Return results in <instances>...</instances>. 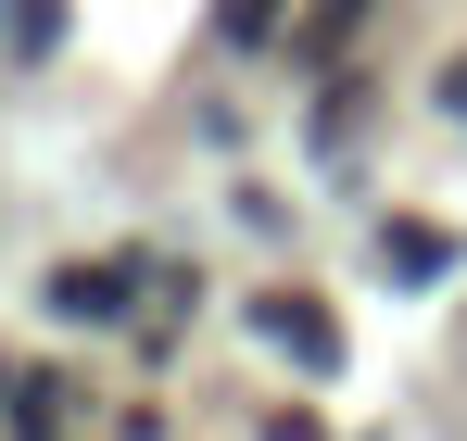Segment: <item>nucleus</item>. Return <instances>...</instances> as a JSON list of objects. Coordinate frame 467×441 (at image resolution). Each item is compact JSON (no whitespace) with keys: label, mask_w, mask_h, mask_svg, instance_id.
<instances>
[{"label":"nucleus","mask_w":467,"mask_h":441,"mask_svg":"<svg viewBox=\"0 0 467 441\" xmlns=\"http://www.w3.org/2000/svg\"><path fill=\"white\" fill-rule=\"evenodd\" d=\"M265 341H278L291 366H316V378L341 366V328H328V303H316V291H278V303H265Z\"/></svg>","instance_id":"nucleus-1"},{"label":"nucleus","mask_w":467,"mask_h":441,"mask_svg":"<svg viewBox=\"0 0 467 441\" xmlns=\"http://www.w3.org/2000/svg\"><path fill=\"white\" fill-rule=\"evenodd\" d=\"M51 315H77V328H114V315H127V265H64V278H51Z\"/></svg>","instance_id":"nucleus-2"},{"label":"nucleus","mask_w":467,"mask_h":441,"mask_svg":"<svg viewBox=\"0 0 467 441\" xmlns=\"http://www.w3.org/2000/svg\"><path fill=\"white\" fill-rule=\"evenodd\" d=\"M379 265H391V278H442V265H455V240L404 215V227H379Z\"/></svg>","instance_id":"nucleus-3"},{"label":"nucleus","mask_w":467,"mask_h":441,"mask_svg":"<svg viewBox=\"0 0 467 441\" xmlns=\"http://www.w3.org/2000/svg\"><path fill=\"white\" fill-rule=\"evenodd\" d=\"M354 26H367V0H316V13H304V51H341Z\"/></svg>","instance_id":"nucleus-4"},{"label":"nucleus","mask_w":467,"mask_h":441,"mask_svg":"<svg viewBox=\"0 0 467 441\" xmlns=\"http://www.w3.org/2000/svg\"><path fill=\"white\" fill-rule=\"evenodd\" d=\"M278 26V0H215V38H265Z\"/></svg>","instance_id":"nucleus-5"},{"label":"nucleus","mask_w":467,"mask_h":441,"mask_svg":"<svg viewBox=\"0 0 467 441\" xmlns=\"http://www.w3.org/2000/svg\"><path fill=\"white\" fill-rule=\"evenodd\" d=\"M265 441H328V429H316V416H265Z\"/></svg>","instance_id":"nucleus-6"},{"label":"nucleus","mask_w":467,"mask_h":441,"mask_svg":"<svg viewBox=\"0 0 467 441\" xmlns=\"http://www.w3.org/2000/svg\"><path fill=\"white\" fill-rule=\"evenodd\" d=\"M442 101H455V114H467V64H455V76H442Z\"/></svg>","instance_id":"nucleus-7"}]
</instances>
